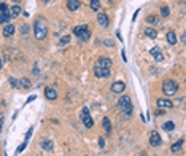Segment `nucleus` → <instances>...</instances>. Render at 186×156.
I'll list each match as a JSON object with an SVG mask.
<instances>
[{
    "label": "nucleus",
    "instance_id": "a878e982",
    "mask_svg": "<svg viewBox=\"0 0 186 156\" xmlns=\"http://www.w3.org/2000/svg\"><path fill=\"white\" fill-rule=\"evenodd\" d=\"M169 13H170L169 6H162V8H161V14H162L164 18H167V16H169Z\"/></svg>",
    "mask_w": 186,
    "mask_h": 156
},
{
    "label": "nucleus",
    "instance_id": "a211bd4d",
    "mask_svg": "<svg viewBox=\"0 0 186 156\" xmlns=\"http://www.w3.org/2000/svg\"><path fill=\"white\" fill-rule=\"evenodd\" d=\"M183 142H185V140H178L177 143H173V145L170 147V150H172L173 153H178V151L181 150V147H183Z\"/></svg>",
    "mask_w": 186,
    "mask_h": 156
},
{
    "label": "nucleus",
    "instance_id": "72a5a7b5",
    "mask_svg": "<svg viewBox=\"0 0 186 156\" xmlns=\"http://www.w3.org/2000/svg\"><path fill=\"white\" fill-rule=\"evenodd\" d=\"M99 145H100V147H104V145H105V142H104V139H102V137L99 139Z\"/></svg>",
    "mask_w": 186,
    "mask_h": 156
},
{
    "label": "nucleus",
    "instance_id": "dca6fc26",
    "mask_svg": "<svg viewBox=\"0 0 186 156\" xmlns=\"http://www.w3.org/2000/svg\"><path fill=\"white\" fill-rule=\"evenodd\" d=\"M13 34H14V26L13 24H6L3 27V35H5V37H11Z\"/></svg>",
    "mask_w": 186,
    "mask_h": 156
},
{
    "label": "nucleus",
    "instance_id": "f257e3e1",
    "mask_svg": "<svg viewBox=\"0 0 186 156\" xmlns=\"http://www.w3.org/2000/svg\"><path fill=\"white\" fill-rule=\"evenodd\" d=\"M34 34H35V38H37V40H45L46 38V35H48V24H46L45 18H38L37 21H35Z\"/></svg>",
    "mask_w": 186,
    "mask_h": 156
},
{
    "label": "nucleus",
    "instance_id": "c9c22d12",
    "mask_svg": "<svg viewBox=\"0 0 186 156\" xmlns=\"http://www.w3.org/2000/svg\"><path fill=\"white\" fill-rule=\"evenodd\" d=\"M2 62H3V61H2V57H0V69H2V67H3V65H2Z\"/></svg>",
    "mask_w": 186,
    "mask_h": 156
},
{
    "label": "nucleus",
    "instance_id": "7ed1b4c3",
    "mask_svg": "<svg viewBox=\"0 0 186 156\" xmlns=\"http://www.w3.org/2000/svg\"><path fill=\"white\" fill-rule=\"evenodd\" d=\"M162 91H164L165 96H173L177 94L178 91V83L173 80H165L164 83H162Z\"/></svg>",
    "mask_w": 186,
    "mask_h": 156
},
{
    "label": "nucleus",
    "instance_id": "7c9ffc66",
    "mask_svg": "<svg viewBox=\"0 0 186 156\" xmlns=\"http://www.w3.org/2000/svg\"><path fill=\"white\" fill-rule=\"evenodd\" d=\"M30 135H32V127H30V129L27 131V134H26V142H27V140L30 139Z\"/></svg>",
    "mask_w": 186,
    "mask_h": 156
},
{
    "label": "nucleus",
    "instance_id": "ddd939ff",
    "mask_svg": "<svg viewBox=\"0 0 186 156\" xmlns=\"http://www.w3.org/2000/svg\"><path fill=\"white\" fill-rule=\"evenodd\" d=\"M157 105H159L161 108H173V102L169 99H159L157 100Z\"/></svg>",
    "mask_w": 186,
    "mask_h": 156
},
{
    "label": "nucleus",
    "instance_id": "2f4dec72",
    "mask_svg": "<svg viewBox=\"0 0 186 156\" xmlns=\"http://www.w3.org/2000/svg\"><path fill=\"white\" fill-rule=\"evenodd\" d=\"M26 145H27L26 142L22 143V145H19V147H18V153H21V151H22V150H24V148H26Z\"/></svg>",
    "mask_w": 186,
    "mask_h": 156
},
{
    "label": "nucleus",
    "instance_id": "1a4fd4ad",
    "mask_svg": "<svg viewBox=\"0 0 186 156\" xmlns=\"http://www.w3.org/2000/svg\"><path fill=\"white\" fill-rule=\"evenodd\" d=\"M150 53H151V56L154 57V61H156V62H162V61H164V54L161 53V49L157 48V46L151 48V49H150Z\"/></svg>",
    "mask_w": 186,
    "mask_h": 156
},
{
    "label": "nucleus",
    "instance_id": "f03ea898",
    "mask_svg": "<svg viewBox=\"0 0 186 156\" xmlns=\"http://www.w3.org/2000/svg\"><path fill=\"white\" fill-rule=\"evenodd\" d=\"M118 105H119L121 112L124 113V116H130V113H132V102H130V97L129 96H121L119 100H118Z\"/></svg>",
    "mask_w": 186,
    "mask_h": 156
},
{
    "label": "nucleus",
    "instance_id": "f8f14e48",
    "mask_svg": "<svg viewBox=\"0 0 186 156\" xmlns=\"http://www.w3.org/2000/svg\"><path fill=\"white\" fill-rule=\"evenodd\" d=\"M97 22L100 24V27H108V18H107V14L99 13L97 14Z\"/></svg>",
    "mask_w": 186,
    "mask_h": 156
},
{
    "label": "nucleus",
    "instance_id": "4be33fe9",
    "mask_svg": "<svg viewBox=\"0 0 186 156\" xmlns=\"http://www.w3.org/2000/svg\"><path fill=\"white\" fill-rule=\"evenodd\" d=\"M162 129H164V131H167V132L173 131V129H175V123H173V121H167V123H164Z\"/></svg>",
    "mask_w": 186,
    "mask_h": 156
},
{
    "label": "nucleus",
    "instance_id": "39448f33",
    "mask_svg": "<svg viewBox=\"0 0 186 156\" xmlns=\"http://www.w3.org/2000/svg\"><path fill=\"white\" fill-rule=\"evenodd\" d=\"M81 121H83V124H84L88 129H91V127L94 126V121H92V118L89 116V110L86 107L81 110Z\"/></svg>",
    "mask_w": 186,
    "mask_h": 156
},
{
    "label": "nucleus",
    "instance_id": "c85d7f7f",
    "mask_svg": "<svg viewBox=\"0 0 186 156\" xmlns=\"http://www.w3.org/2000/svg\"><path fill=\"white\" fill-rule=\"evenodd\" d=\"M10 84H11V86H13V88H18V81L14 80L13 77H10Z\"/></svg>",
    "mask_w": 186,
    "mask_h": 156
},
{
    "label": "nucleus",
    "instance_id": "4468645a",
    "mask_svg": "<svg viewBox=\"0 0 186 156\" xmlns=\"http://www.w3.org/2000/svg\"><path fill=\"white\" fill-rule=\"evenodd\" d=\"M97 65H100V67H107V69H112V59H108V57H100V59L97 61Z\"/></svg>",
    "mask_w": 186,
    "mask_h": 156
},
{
    "label": "nucleus",
    "instance_id": "f704fd0d",
    "mask_svg": "<svg viewBox=\"0 0 186 156\" xmlns=\"http://www.w3.org/2000/svg\"><path fill=\"white\" fill-rule=\"evenodd\" d=\"M11 2H14V3H16V5H18V3L21 2V0H11Z\"/></svg>",
    "mask_w": 186,
    "mask_h": 156
},
{
    "label": "nucleus",
    "instance_id": "412c9836",
    "mask_svg": "<svg viewBox=\"0 0 186 156\" xmlns=\"http://www.w3.org/2000/svg\"><path fill=\"white\" fill-rule=\"evenodd\" d=\"M10 19H11V16L8 14V11H6V13H2L0 14V24H6V22L10 24Z\"/></svg>",
    "mask_w": 186,
    "mask_h": 156
},
{
    "label": "nucleus",
    "instance_id": "4c0bfd02",
    "mask_svg": "<svg viewBox=\"0 0 186 156\" xmlns=\"http://www.w3.org/2000/svg\"><path fill=\"white\" fill-rule=\"evenodd\" d=\"M43 2H46V3H48V2H49V0H43Z\"/></svg>",
    "mask_w": 186,
    "mask_h": 156
},
{
    "label": "nucleus",
    "instance_id": "aec40b11",
    "mask_svg": "<svg viewBox=\"0 0 186 156\" xmlns=\"http://www.w3.org/2000/svg\"><path fill=\"white\" fill-rule=\"evenodd\" d=\"M102 124H104V129L110 134V132H112V123H110V120L107 118V116H105L104 120H102Z\"/></svg>",
    "mask_w": 186,
    "mask_h": 156
},
{
    "label": "nucleus",
    "instance_id": "0eeeda50",
    "mask_svg": "<svg viewBox=\"0 0 186 156\" xmlns=\"http://www.w3.org/2000/svg\"><path fill=\"white\" fill-rule=\"evenodd\" d=\"M161 142H162V139H161V135L157 134L156 131H151V132H150V143H151L153 147H159Z\"/></svg>",
    "mask_w": 186,
    "mask_h": 156
},
{
    "label": "nucleus",
    "instance_id": "473e14b6",
    "mask_svg": "<svg viewBox=\"0 0 186 156\" xmlns=\"http://www.w3.org/2000/svg\"><path fill=\"white\" fill-rule=\"evenodd\" d=\"M104 43H105V46H113V42H110V40H105Z\"/></svg>",
    "mask_w": 186,
    "mask_h": 156
},
{
    "label": "nucleus",
    "instance_id": "b1692460",
    "mask_svg": "<svg viewBox=\"0 0 186 156\" xmlns=\"http://www.w3.org/2000/svg\"><path fill=\"white\" fill-rule=\"evenodd\" d=\"M18 86H21V88H30V81L27 80V78H21V80H19V83H18Z\"/></svg>",
    "mask_w": 186,
    "mask_h": 156
},
{
    "label": "nucleus",
    "instance_id": "bb28decb",
    "mask_svg": "<svg viewBox=\"0 0 186 156\" xmlns=\"http://www.w3.org/2000/svg\"><path fill=\"white\" fill-rule=\"evenodd\" d=\"M19 30H21L22 35H26L27 32H29V26H27V24H22L21 27H19Z\"/></svg>",
    "mask_w": 186,
    "mask_h": 156
},
{
    "label": "nucleus",
    "instance_id": "6e6552de",
    "mask_svg": "<svg viewBox=\"0 0 186 156\" xmlns=\"http://www.w3.org/2000/svg\"><path fill=\"white\" fill-rule=\"evenodd\" d=\"M126 89V84L122 83V81H114V83L112 84V91L114 92V94H122Z\"/></svg>",
    "mask_w": 186,
    "mask_h": 156
},
{
    "label": "nucleus",
    "instance_id": "9d476101",
    "mask_svg": "<svg viewBox=\"0 0 186 156\" xmlns=\"http://www.w3.org/2000/svg\"><path fill=\"white\" fill-rule=\"evenodd\" d=\"M45 97L48 100H56L57 99V91L54 88H46L45 89Z\"/></svg>",
    "mask_w": 186,
    "mask_h": 156
},
{
    "label": "nucleus",
    "instance_id": "9b49d317",
    "mask_svg": "<svg viewBox=\"0 0 186 156\" xmlns=\"http://www.w3.org/2000/svg\"><path fill=\"white\" fill-rule=\"evenodd\" d=\"M81 2L80 0H67V8H69L70 11H77L78 8H80Z\"/></svg>",
    "mask_w": 186,
    "mask_h": 156
},
{
    "label": "nucleus",
    "instance_id": "5701e85b",
    "mask_svg": "<svg viewBox=\"0 0 186 156\" xmlns=\"http://www.w3.org/2000/svg\"><path fill=\"white\" fill-rule=\"evenodd\" d=\"M167 42L170 45H175L177 43V35H175V32H169L167 34Z\"/></svg>",
    "mask_w": 186,
    "mask_h": 156
},
{
    "label": "nucleus",
    "instance_id": "cd10ccee",
    "mask_svg": "<svg viewBox=\"0 0 186 156\" xmlns=\"http://www.w3.org/2000/svg\"><path fill=\"white\" fill-rule=\"evenodd\" d=\"M0 11H2V13H6V11H8V5H6V3H0Z\"/></svg>",
    "mask_w": 186,
    "mask_h": 156
},
{
    "label": "nucleus",
    "instance_id": "393cba45",
    "mask_svg": "<svg viewBox=\"0 0 186 156\" xmlns=\"http://www.w3.org/2000/svg\"><path fill=\"white\" fill-rule=\"evenodd\" d=\"M91 8H92L94 11H99V8H100V2H99V0H91Z\"/></svg>",
    "mask_w": 186,
    "mask_h": 156
},
{
    "label": "nucleus",
    "instance_id": "423d86ee",
    "mask_svg": "<svg viewBox=\"0 0 186 156\" xmlns=\"http://www.w3.org/2000/svg\"><path fill=\"white\" fill-rule=\"evenodd\" d=\"M110 72H112V69L100 67V65H96V67H94V75H96L97 78H107V77H110Z\"/></svg>",
    "mask_w": 186,
    "mask_h": 156
},
{
    "label": "nucleus",
    "instance_id": "20e7f679",
    "mask_svg": "<svg viewBox=\"0 0 186 156\" xmlns=\"http://www.w3.org/2000/svg\"><path fill=\"white\" fill-rule=\"evenodd\" d=\"M73 35H77L80 40H83V42H86L89 38V35H91V32H89V26H77L73 29Z\"/></svg>",
    "mask_w": 186,
    "mask_h": 156
},
{
    "label": "nucleus",
    "instance_id": "c756f323",
    "mask_svg": "<svg viewBox=\"0 0 186 156\" xmlns=\"http://www.w3.org/2000/svg\"><path fill=\"white\" fill-rule=\"evenodd\" d=\"M69 40H70V37H62L59 43H61V45H65V43H69Z\"/></svg>",
    "mask_w": 186,
    "mask_h": 156
},
{
    "label": "nucleus",
    "instance_id": "6ab92c4d",
    "mask_svg": "<svg viewBox=\"0 0 186 156\" xmlns=\"http://www.w3.org/2000/svg\"><path fill=\"white\" fill-rule=\"evenodd\" d=\"M145 35L146 37H150V38H156L157 32H156V29H153V27H148V29L145 30Z\"/></svg>",
    "mask_w": 186,
    "mask_h": 156
},
{
    "label": "nucleus",
    "instance_id": "f3484780",
    "mask_svg": "<svg viewBox=\"0 0 186 156\" xmlns=\"http://www.w3.org/2000/svg\"><path fill=\"white\" fill-rule=\"evenodd\" d=\"M40 145H41L43 150H53V142H51V140H48V139H43Z\"/></svg>",
    "mask_w": 186,
    "mask_h": 156
},
{
    "label": "nucleus",
    "instance_id": "e433bc0d",
    "mask_svg": "<svg viewBox=\"0 0 186 156\" xmlns=\"http://www.w3.org/2000/svg\"><path fill=\"white\" fill-rule=\"evenodd\" d=\"M0 132H2V121H0Z\"/></svg>",
    "mask_w": 186,
    "mask_h": 156
},
{
    "label": "nucleus",
    "instance_id": "2eb2a0df",
    "mask_svg": "<svg viewBox=\"0 0 186 156\" xmlns=\"http://www.w3.org/2000/svg\"><path fill=\"white\" fill-rule=\"evenodd\" d=\"M8 14L11 18H16L21 14V6L19 5H14V6H11V8H8Z\"/></svg>",
    "mask_w": 186,
    "mask_h": 156
}]
</instances>
